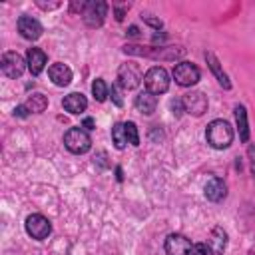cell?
<instances>
[{
  "instance_id": "44dd1931",
  "label": "cell",
  "mask_w": 255,
  "mask_h": 255,
  "mask_svg": "<svg viewBox=\"0 0 255 255\" xmlns=\"http://www.w3.org/2000/svg\"><path fill=\"white\" fill-rule=\"evenodd\" d=\"M211 239H213V251H215V255H221L223 251H225V247H227V233L223 231V227H215L213 231H211Z\"/></svg>"
},
{
  "instance_id": "ba28073f",
  "label": "cell",
  "mask_w": 255,
  "mask_h": 255,
  "mask_svg": "<svg viewBox=\"0 0 255 255\" xmlns=\"http://www.w3.org/2000/svg\"><path fill=\"white\" fill-rule=\"evenodd\" d=\"M183 106H185V112L187 114L199 118V116H203L207 112V96L203 92H197V90L187 92L183 96Z\"/></svg>"
},
{
  "instance_id": "6da1fadb",
  "label": "cell",
  "mask_w": 255,
  "mask_h": 255,
  "mask_svg": "<svg viewBox=\"0 0 255 255\" xmlns=\"http://www.w3.org/2000/svg\"><path fill=\"white\" fill-rule=\"evenodd\" d=\"M205 139L215 149H225L233 141V128L225 120H213L205 129Z\"/></svg>"
},
{
  "instance_id": "9a60e30c",
  "label": "cell",
  "mask_w": 255,
  "mask_h": 255,
  "mask_svg": "<svg viewBox=\"0 0 255 255\" xmlns=\"http://www.w3.org/2000/svg\"><path fill=\"white\" fill-rule=\"evenodd\" d=\"M48 76H50V80H52L56 86H68V84L72 82V70H70L66 64H62V62L52 64V66L48 68Z\"/></svg>"
},
{
  "instance_id": "603a6c76",
  "label": "cell",
  "mask_w": 255,
  "mask_h": 255,
  "mask_svg": "<svg viewBox=\"0 0 255 255\" xmlns=\"http://www.w3.org/2000/svg\"><path fill=\"white\" fill-rule=\"evenodd\" d=\"M92 94L98 102H104L108 98V88H106V82L102 78H96L94 84H92Z\"/></svg>"
},
{
  "instance_id": "83f0119b",
  "label": "cell",
  "mask_w": 255,
  "mask_h": 255,
  "mask_svg": "<svg viewBox=\"0 0 255 255\" xmlns=\"http://www.w3.org/2000/svg\"><path fill=\"white\" fill-rule=\"evenodd\" d=\"M143 22H145V24H149V26H153L155 30H159V28H161V22H159L157 18H151V16H143Z\"/></svg>"
},
{
  "instance_id": "9c48e42d",
  "label": "cell",
  "mask_w": 255,
  "mask_h": 255,
  "mask_svg": "<svg viewBox=\"0 0 255 255\" xmlns=\"http://www.w3.org/2000/svg\"><path fill=\"white\" fill-rule=\"evenodd\" d=\"M163 247H165V253H167V255H189V253L193 251L191 241H189L185 235H181V233H171V235H167Z\"/></svg>"
},
{
  "instance_id": "7402d4cb",
  "label": "cell",
  "mask_w": 255,
  "mask_h": 255,
  "mask_svg": "<svg viewBox=\"0 0 255 255\" xmlns=\"http://www.w3.org/2000/svg\"><path fill=\"white\" fill-rule=\"evenodd\" d=\"M112 139L116 143L118 149H124L129 141H128V135H126V124H116L112 128Z\"/></svg>"
},
{
  "instance_id": "5bb4252c",
  "label": "cell",
  "mask_w": 255,
  "mask_h": 255,
  "mask_svg": "<svg viewBox=\"0 0 255 255\" xmlns=\"http://www.w3.org/2000/svg\"><path fill=\"white\" fill-rule=\"evenodd\" d=\"M26 64H28L30 74L32 76H38V74H42V70L46 66V54L40 48H28V52H26Z\"/></svg>"
},
{
  "instance_id": "5b68a950",
  "label": "cell",
  "mask_w": 255,
  "mask_h": 255,
  "mask_svg": "<svg viewBox=\"0 0 255 255\" xmlns=\"http://www.w3.org/2000/svg\"><path fill=\"white\" fill-rule=\"evenodd\" d=\"M0 68L8 78H20L26 70V62L18 52H4L0 60Z\"/></svg>"
},
{
  "instance_id": "3957f363",
  "label": "cell",
  "mask_w": 255,
  "mask_h": 255,
  "mask_svg": "<svg viewBox=\"0 0 255 255\" xmlns=\"http://www.w3.org/2000/svg\"><path fill=\"white\" fill-rule=\"evenodd\" d=\"M64 145L72 153H86L92 147V139H90V135H88L86 129H82V128H70L64 133Z\"/></svg>"
},
{
  "instance_id": "e0dca14e",
  "label": "cell",
  "mask_w": 255,
  "mask_h": 255,
  "mask_svg": "<svg viewBox=\"0 0 255 255\" xmlns=\"http://www.w3.org/2000/svg\"><path fill=\"white\" fill-rule=\"evenodd\" d=\"M135 108L143 116H151L155 112V108H157V98L153 94H149V92H139L135 96Z\"/></svg>"
},
{
  "instance_id": "8992f818",
  "label": "cell",
  "mask_w": 255,
  "mask_h": 255,
  "mask_svg": "<svg viewBox=\"0 0 255 255\" xmlns=\"http://www.w3.org/2000/svg\"><path fill=\"white\" fill-rule=\"evenodd\" d=\"M201 78L199 74V68L191 62H179L175 68H173V80L179 84V86H193L197 84Z\"/></svg>"
},
{
  "instance_id": "4fadbf2b",
  "label": "cell",
  "mask_w": 255,
  "mask_h": 255,
  "mask_svg": "<svg viewBox=\"0 0 255 255\" xmlns=\"http://www.w3.org/2000/svg\"><path fill=\"white\" fill-rule=\"evenodd\" d=\"M62 106H64L66 112L78 116V114L86 112V108H88V100H86L84 94H80V92H72V94H68V96L62 100Z\"/></svg>"
},
{
  "instance_id": "7a4b0ae2",
  "label": "cell",
  "mask_w": 255,
  "mask_h": 255,
  "mask_svg": "<svg viewBox=\"0 0 255 255\" xmlns=\"http://www.w3.org/2000/svg\"><path fill=\"white\" fill-rule=\"evenodd\" d=\"M143 84H145V92H149L153 96H159V94L167 92V88H169V74H167L165 68L153 66L145 72Z\"/></svg>"
},
{
  "instance_id": "ac0fdd59",
  "label": "cell",
  "mask_w": 255,
  "mask_h": 255,
  "mask_svg": "<svg viewBox=\"0 0 255 255\" xmlns=\"http://www.w3.org/2000/svg\"><path fill=\"white\" fill-rule=\"evenodd\" d=\"M205 60H207V64H209V68H211V72L215 74L217 82H219V84H221L225 90H229V88H231V82H229L227 74L223 72V68H221L219 60L215 58V54H213V52H205Z\"/></svg>"
},
{
  "instance_id": "d4e9b609",
  "label": "cell",
  "mask_w": 255,
  "mask_h": 255,
  "mask_svg": "<svg viewBox=\"0 0 255 255\" xmlns=\"http://www.w3.org/2000/svg\"><path fill=\"white\" fill-rule=\"evenodd\" d=\"M193 255H215V251L207 243H197L193 245Z\"/></svg>"
},
{
  "instance_id": "4316f807",
  "label": "cell",
  "mask_w": 255,
  "mask_h": 255,
  "mask_svg": "<svg viewBox=\"0 0 255 255\" xmlns=\"http://www.w3.org/2000/svg\"><path fill=\"white\" fill-rule=\"evenodd\" d=\"M112 100H114V104H116V106H122V104H124V100H122V94H120L118 86H112Z\"/></svg>"
},
{
  "instance_id": "4dcf8cb0",
  "label": "cell",
  "mask_w": 255,
  "mask_h": 255,
  "mask_svg": "<svg viewBox=\"0 0 255 255\" xmlns=\"http://www.w3.org/2000/svg\"><path fill=\"white\" fill-rule=\"evenodd\" d=\"M129 34H131V36H137V28H135V26H129Z\"/></svg>"
},
{
  "instance_id": "30bf717a",
  "label": "cell",
  "mask_w": 255,
  "mask_h": 255,
  "mask_svg": "<svg viewBox=\"0 0 255 255\" xmlns=\"http://www.w3.org/2000/svg\"><path fill=\"white\" fill-rule=\"evenodd\" d=\"M106 2H88L86 8H84V22L92 28H98L104 24V16H106Z\"/></svg>"
},
{
  "instance_id": "277c9868",
  "label": "cell",
  "mask_w": 255,
  "mask_h": 255,
  "mask_svg": "<svg viewBox=\"0 0 255 255\" xmlns=\"http://www.w3.org/2000/svg\"><path fill=\"white\" fill-rule=\"evenodd\" d=\"M126 54H135V56H151V58H163V60H175L179 56H183L181 48H141V46H124Z\"/></svg>"
},
{
  "instance_id": "cb8c5ba5",
  "label": "cell",
  "mask_w": 255,
  "mask_h": 255,
  "mask_svg": "<svg viewBox=\"0 0 255 255\" xmlns=\"http://www.w3.org/2000/svg\"><path fill=\"white\" fill-rule=\"evenodd\" d=\"M126 135L131 145H139V135H137V128L133 122H126Z\"/></svg>"
},
{
  "instance_id": "52a82bcc",
  "label": "cell",
  "mask_w": 255,
  "mask_h": 255,
  "mask_svg": "<svg viewBox=\"0 0 255 255\" xmlns=\"http://www.w3.org/2000/svg\"><path fill=\"white\" fill-rule=\"evenodd\" d=\"M50 231H52V225H50V221L44 215H40V213L28 215V219H26V233L30 237H34V239H46L50 235Z\"/></svg>"
},
{
  "instance_id": "f546056e",
  "label": "cell",
  "mask_w": 255,
  "mask_h": 255,
  "mask_svg": "<svg viewBox=\"0 0 255 255\" xmlns=\"http://www.w3.org/2000/svg\"><path fill=\"white\" fill-rule=\"evenodd\" d=\"M116 18H118V20L124 18V10H122V8H116Z\"/></svg>"
},
{
  "instance_id": "d6986e66",
  "label": "cell",
  "mask_w": 255,
  "mask_h": 255,
  "mask_svg": "<svg viewBox=\"0 0 255 255\" xmlns=\"http://www.w3.org/2000/svg\"><path fill=\"white\" fill-rule=\"evenodd\" d=\"M235 120H237V129H239L241 141H247L249 139V124H247V112L243 106H235Z\"/></svg>"
},
{
  "instance_id": "7c38bea8",
  "label": "cell",
  "mask_w": 255,
  "mask_h": 255,
  "mask_svg": "<svg viewBox=\"0 0 255 255\" xmlns=\"http://www.w3.org/2000/svg\"><path fill=\"white\" fill-rule=\"evenodd\" d=\"M18 32L26 40H38L42 36V24L32 16H20L18 18Z\"/></svg>"
},
{
  "instance_id": "484cf974",
  "label": "cell",
  "mask_w": 255,
  "mask_h": 255,
  "mask_svg": "<svg viewBox=\"0 0 255 255\" xmlns=\"http://www.w3.org/2000/svg\"><path fill=\"white\" fill-rule=\"evenodd\" d=\"M171 110H173V114H175V116H181V114L185 112L183 98H175V100H171Z\"/></svg>"
},
{
  "instance_id": "f1b7e54d",
  "label": "cell",
  "mask_w": 255,
  "mask_h": 255,
  "mask_svg": "<svg viewBox=\"0 0 255 255\" xmlns=\"http://www.w3.org/2000/svg\"><path fill=\"white\" fill-rule=\"evenodd\" d=\"M84 128H86V129H94V120H92V118H86V120H84Z\"/></svg>"
},
{
  "instance_id": "2e32d148",
  "label": "cell",
  "mask_w": 255,
  "mask_h": 255,
  "mask_svg": "<svg viewBox=\"0 0 255 255\" xmlns=\"http://www.w3.org/2000/svg\"><path fill=\"white\" fill-rule=\"evenodd\" d=\"M225 195H227V185L223 179L213 177L205 183V197L209 201H221V199H225Z\"/></svg>"
},
{
  "instance_id": "ffe728a7",
  "label": "cell",
  "mask_w": 255,
  "mask_h": 255,
  "mask_svg": "<svg viewBox=\"0 0 255 255\" xmlns=\"http://www.w3.org/2000/svg\"><path fill=\"white\" fill-rule=\"evenodd\" d=\"M24 108H26L28 112H32V114H40V112H44V110L48 108V98H46L44 94H32V96L26 100Z\"/></svg>"
},
{
  "instance_id": "8fae6325",
  "label": "cell",
  "mask_w": 255,
  "mask_h": 255,
  "mask_svg": "<svg viewBox=\"0 0 255 255\" xmlns=\"http://www.w3.org/2000/svg\"><path fill=\"white\" fill-rule=\"evenodd\" d=\"M139 82H141V76H139V72L135 70L133 64H122L120 66V70H118V84L122 88L133 90V88L139 86Z\"/></svg>"
}]
</instances>
